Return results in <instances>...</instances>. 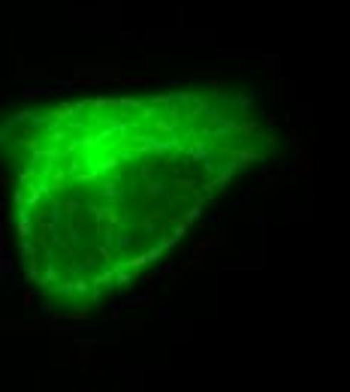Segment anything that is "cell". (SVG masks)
I'll return each instance as SVG.
<instances>
[{
  "label": "cell",
  "mask_w": 350,
  "mask_h": 392,
  "mask_svg": "<svg viewBox=\"0 0 350 392\" xmlns=\"http://www.w3.org/2000/svg\"><path fill=\"white\" fill-rule=\"evenodd\" d=\"M266 145L260 121L211 88L24 112L4 154L31 281L58 305L127 287Z\"/></svg>",
  "instance_id": "6da1fadb"
}]
</instances>
